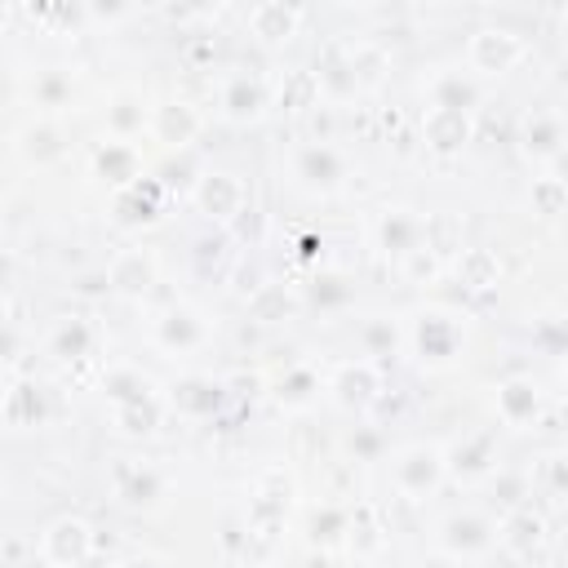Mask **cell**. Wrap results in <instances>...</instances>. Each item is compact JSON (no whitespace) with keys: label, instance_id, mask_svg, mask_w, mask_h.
<instances>
[{"label":"cell","instance_id":"1","mask_svg":"<svg viewBox=\"0 0 568 568\" xmlns=\"http://www.w3.org/2000/svg\"><path fill=\"white\" fill-rule=\"evenodd\" d=\"M524 53H528V44L510 27H479L466 40V67H470V75H506Z\"/></svg>","mask_w":568,"mask_h":568},{"label":"cell","instance_id":"2","mask_svg":"<svg viewBox=\"0 0 568 568\" xmlns=\"http://www.w3.org/2000/svg\"><path fill=\"white\" fill-rule=\"evenodd\" d=\"M444 479H448V475H444V453L430 448V444L404 448V453L395 457V466H390V484H395V493L408 497V501L435 497V488H439Z\"/></svg>","mask_w":568,"mask_h":568},{"label":"cell","instance_id":"3","mask_svg":"<svg viewBox=\"0 0 568 568\" xmlns=\"http://www.w3.org/2000/svg\"><path fill=\"white\" fill-rule=\"evenodd\" d=\"M497 546V524L479 510H457L439 524V550L453 559V564H466V559H479Z\"/></svg>","mask_w":568,"mask_h":568},{"label":"cell","instance_id":"4","mask_svg":"<svg viewBox=\"0 0 568 568\" xmlns=\"http://www.w3.org/2000/svg\"><path fill=\"white\" fill-rule=\"evenodd\" d=\"M293 178L306 186V191H337L346 182V155L333 146V142H302L293 151Z\"/></svg>","mask_w":568,"mask_h":568},{"label":"cell","instance_id":"5","mask_svg":"<svg viewBox=\"0 0 568 568\" xmlns=\"http://www.w3.org/2000/svg\"><path fill=\"white\" fill-rule=\"evenodd\" d=\"M408 342H413V351H417L422 364H448L462 351V324L448 311H422L413 320Z\"/></svg>","mask_w":568,"mask_h":568},{"label":"cell","instance_id":"6","mask_svg":"<svg viewBox=\"0 0 568 568\" xmlns=\"http://www.w3.org/2000/svg\"><path fill=\"white\" fill-rule=\"evenodd\" d=\"M497 470V435L470 430L444 448V475L453 479H488Z\"/></svg>","mask_w":568,"mask_h":568},{"label":"cell","instance_id":"7","mask_svg":"<svg viewBox=\"0 0 568 568\" xmlns=\"http://www.w3.org/2000/svg\"><path fill=\"white\" fill-rule=\"evenodd\" d=\"M93 546H98V541H93V528H89L84 519H75V515H62V519H53V524L40 532V555H44V564H53V568H75Z\"/></svg>","mask_w":568,"mask_h":568},{"label":"cell","instance_id":"8","mask_svg":"<svg viewBox=\"0 0 568 568\" xmlns=\"http://www.w3.org/2000/svg\"><path fill=\"white\" fill-rule=\"evenodd\" d=\"M191 200H195L200 213H209V217H217V222H231V217L244 209V182H240L235 173L209 169V173L195 178Z\"/></svg>","mask_w":568,"mask_h":568},{"label":"cell","instance_id":"9","mask_svg":"<svg viewBox=\"0 0 568 568\" xmlns=\"http://www.w3.org/2000/svg\"><path fill=\"white\" fill-rule=\"evenodd\" d=\"M102 275H106V288H111V293H120V297H142V293L155 284L160 266H155V253H151V248H124V253L111 257V266H106Z\"/></svg>","mask_w":568,"mask_h":568},{"label":"cell","instance_id":"10","mask_svg":"<svg viewBox=\"0 0 568 568\" xmlns=\"http://www.w3.org/2000/svg\"><path fill=\"white\" fill-rule=\"evenodd\" d=\"M204 337H209V324H204V315L191 311V306H169V311L155 320V346L169 351V355H186V351L204 346Z\"/></svg>","mask_w":568,"mask_h":568},{"label":"cell","instance_id":"11","mask_svg":"<svg viewBox=\"0 0 568 568\" xmlns=\"http://www.w3.org/2000/svg\"><path fill=\"white\" fill-rule=\"evenodd\" d=\"M328 390H333V399H337L342 408H351V413H355V408H368V404L377 399V390H382L377 364H373V359H346V364H337Z\"/></svg>","mask_w":568,"mask_h":568},{"label":"cell","instance_id":"12","mask_svg":"<svg viewBox=\"0 0 568 568\" xmlns=\"http://www.w3.org/2000/svg\"><path fill=\"white\" fill-rule=\"evenodd\" d=\"M146 129H151L155 142L182 151V146H191L200 138V111L191 102H160V106H151Z\"/></svg>","mask_w":568,"mask_h":568},{"label":"cell","instance_id":"13","mask_svg":"<svg viewBox=\"0 0 568 568\" xmlns=\"http://www.w3.org/2000/svg\"><path fill=\"white\" fill-rule=\"evenodd\" d=\"M266 106H271V93H266V84L253 71H231L226 75V84H222V111L231 120H257Z\"/></svg>","mask_w":568,"mask_h":568},{"label":"cell","instance_id":"14","mask_svg":"<svg viewBox=\"0 0 568 568\" xmlns=\"http://www.w3.org/2000/svg\"><path fill=\"white\" fill-rule=\"evenodd\" d=\"M422 138L430 151L439 155H453L470 142V115L466 111H444V106H426L422 115Z\"/></svg>","mask_w":568,"mask_h":568},{"label":"cell","instance_id":"15","mask_svg":"<svg viewBox=\"0 0 568 568\" xmlns=\"http://www.w3.org/2000/svg\"><path fill=\"white\" fill-rule=\"evenodd\" d=\"M115 497L124 506H155L164 497V470L151 462H124L115 466Z\"/></svg>","mask_w":568,"mask_h":568},{"label":"cell","instance_id":"16","mask_svg":"<svg viewBox=\"0 0 568 568\" xmlns=\"http://www.w3.org/2000/svg\"><path fill=\"white\" fill-rule=\"evenodd\" d=\"M217 404H222V382L213 377H182L169 390V408L182 417H213Z\"/></svg>","mask_w":568,"mask_h":568},{"label":"cell","instance_id":"17","mask_svg":"<svg viewBox=\"0 0 568 568\" xmlns=\"http://www.w3.org/2000/svg\"><path fill=\"white\" fill-rule=\"evenodd\" d=\"M302 22V9L297 4H280V0H266V4H253L248 9V31L262 40V44H284Z\"/></svg>","mask_w":568,"mask_h":568},{"label":"cell","instance_id":"18","mask_svg":"<svg viewBox=\"0 0 568 568\" xmlns=\"http://www.w3.org/2000/svg\"><path fill=\"white\" fill-rule=\"evenodd\" d=\"M426 93H430V106L466 111V115H470V106L479 102V84H475L470 71H435L430 84H426Z\"/></svg>","mask_w":568,"mask_h":568},{"label":"cell","instance_id":"19","mask_svg":"<svg viewBox=\"0 0 568 568\" xmlns=\"http://www.w3.org/2000/svg\"><path fill=\"white\" fill-rule=\"evenodd\" d=\"M519 138H524V151L532 160H555L564 151V120L555 111H528Z\"/></svg>","mask_w":568,"mask_h":568},{"label":"cell","instance_id":"20","mask_svg":"<svg viewBox=\"0 0 568 568\" xmlns=\"http://www.w3.org/2000/svg\"><path fill=\"white\" fill-rule=\"evenodd\" d=\"M377 244L404 262L408 253L422 248V217L408 213V209H390V213L377 222Z\"/></svg>","mask_w":568,"mask_h":568},{"label":"cell","instance_id":"21","mask_svg":"<svg viewBox=\"0 0 568 568\" xmlns=\"http://www.w3.org/2000/svg\"><path fill=\"white\" fill-rule=\"evenodd\" d=\"M537 408H541V395H537L532 377H510L497 386V417L506 426H528L537 417Z\"/></svg>","mask_w":568,"mask_h":568},{"label":"cell","instance_id":"22","mask_svg":"<svg viewBox=\"0 0 568 568\" xmlns=\"http://www.w3.org/2000/svg\"><path fill=\"white\" fill-rule=\"evenodd\" d=\"M497 541H501L506 550H515V555H532V550L546 541V519H541L537 510H528V506H515V510L501 519Z\"/></svg>","mask_w":568,"mask_h":568},{"label":"cell","instance_id":"23","mask_svg":"<svg viewBox=\"0 0 568 568\" xmlns=\"http://www.w3.org/2000/svg\"><path fill=\"white\" fill-rule=\"evenodd\" d=\"M164 417V399L151 390V395H138V399H124V404H111V422L120 435H151Z\"/></svg>","mask_w":568,"mask_h":568},{"label":"cell","instance_id":"24","mask_svg":"<svg viewBox=\"0 0 568 568\" xmlns=\"http://www.w3.org/2000/svg\"><path fill=\"white\" fill-rule=\"evenodd\" d=\"M342 53H346V67L355 75V89H377L386 80V71H390V53L377 40H355Z\"/></svg>","mask_w":568,"mask_h":568},{"label":"cell","instance_id":"25","mask_svg":"<svg viewBox=\"0 0 568 568\" xmlns=\"http://www.w3.org/2000/svg\"><path fill=\"white\" fill-rule=\"evenodd\" d=\"M0 413H4L9 426H40L44 413H49V404H44V390H40L36 382H13V386L4 390Z\"/></svg>","mask_w":568,"mask_h":568},{"label":"cell","instance_id":"26","mask_svg":"<svg viewBox=\"0 0 568 568\" xmlns=\"http://www.w3.org/2000/svg\"><path fill=\"white\" fill-rule=\"evenodd\" d=\"M160 213V191L151 182H133L124 191H115V222L120 226H142Z\"/></svg>","mask_w":568,"mask_h":568},{"label":"cell","instance_id":"27","mask_svg":"<svg viewBox=\"0 0 568 568\" xmlns=\"http://www.w3.org/2000/svg\"><path fill=\"white\" fill-rule=\"evenodd\" d=\"M93 169H98V178H106V182H115L124 191V186L138 182V151L129 142H106V146H98Z\"/></svg>","mask_w":568,"mask_h":568},{"label":"cell","instance_id":"28","mask_svg":"<svg viewBox=\"0 0 568 568\" xmlns=\"http://www.w3.org/2000/svg\"><path fill=\"white\" fill-rule=\"evenodd\" d=\"M49 351H53L58 359H80V355H89V351H93V328H89V320H80V315L58 320L53 333H49Z\"/></svg>","mask_w":568,"mask_h":568},{"label":"cell","instance_id":"29","mask_svg":"<svg viewBox=\"0 0 568 568\" xmlns=\"http://www.w3.org/2000/svg\"><path fill=\"white\" fill-rule=\"evenodd\" d=\"M346 541H351V550L355 555H373V550H382V519H377V510L373 506H355V510H346Z\"/></svg>","mask_w":568,"mask_h":568},{"label":"cell","instance_id":"30","mask_svg":"<svg viewBox=\"0 0 568 568\" xmlns=\"http://www.w3.org/2000/svg\"><path fill=\"white\" fill-rule=\"evenodd\" d=\"M146 120H151V111H146V102H142L138 93H115V98H111V106H106V124H111L115 142L133 138Z\"/></svg>","mask_w":568,"mask_h":568},{"label":"cell","instance_id":"31","mask_svg":"<svg viewBox=\"0 0 568 568\" xmlns=\"http://www.w3.org/2000/svg\"><path fill=\"white\" fill-rule=\"evenodd\" d=\"M497 275H501V266H497V257L488 248H462L457 253V280L466 288H493Z\"/></svg>","mask_w":568,"mask_h":568},{"label":"cell","instance_id":"32","mask_svg":"<svg viewBox=\"0 0 568 568\" xmlns=\"http://www.w3.org/2000/svg\"><path fill=\"white\" fill-rule=\"evenodd\" d=\"M315 390H320V377H315V368H306V364H293L284 377H280V404H288V408H306L311 399H315Z\"/></svg>","mask_w":568,"mask_h":568},{"label":"cell","instance_id":"33","mask_svg":"<svg viewBox=\"0 0 568 568\" xmlns=\"http://www.w3.org/2000/svg\"><path fill=\"white\" fill-rule=\"evenodd\" d=\"M293 306H297V297H293L284 284H262V288L248 297V311H253V320H262V324L284 320Z\"/></svg>","mask_w":568,"mask_h":568},{"label":"cell","instance_id":"34","mask_svg":"<svg viewBox=\"0 0 568 568\" xmlns=\"http://www.w3.org/2000/svg\"><path fill=\"white\" fill-rule=\"evenodd\" d=\"M311 541L315 546H337V541H346V506H315L311 510Z\"/></svg>","mask_w":568,"mask_h":568},{"label":"cell","instance_id":"35","mask_svg":"<svg viewBox=\"0 0 568 568\" xmlns=\"http://www.w3.org/2000/svg\"><path fill=\"white\" fill-rule=\"evenodd\" d=\"M58 151H62V133H58V124H49V120H40V124H31V129L22 133V155H27L31 164H49Z\"/></svg>","mask_w":568,"mask_h":568},{"label":"cell","instance_id":"36","mask_svg":"<svg viewBox=\"0 0 568 568\" xmlns=\"http://www.w3.org/2000/svg\"><path fill=\"white\" fill-rule=\"evenodd\" d=\"M320 98V84H315V71H288L284 84H280V102L288 111H302V106H315Z\"/></svg>","mask_w":568,"mask_h":568},{"label":"cell","instance_id":"37","mask_svg":"<svg viewBox=\"0 0 568 568\" xmlns=\"http://www.w3.org/2000/svg\"><path fill=\"white\" fill-rule=\"evenodd\" d=\"M106 399L111 404H124V399H138V395H151V382L138 373V368H111L106 382H102Z\"/></svg>","mask_w":568,"mask_h":568},{"label":"cell","instance_id":"38","mask_svg":"<svg viewBox=\"0 0 568 568\" xmlns=\"http://www.w3.org/2000/svg\"><path fill=\"white\" fill-rule=\"evenodd\" d=\"M532 213H541V217L564 213V182L559 178H537L532 182Z\"/></svg>","mask_w":568,"mask_h":568},{"label":"cell","instance_id":"39","mask_svg":"<svg viewBox=\"0 0 568 568\" xmlns=\"http://www.w3.org/2000/svg\"><path fill=\"white\" fill-rule=\"evenodd\" d=\"M67 98H71V75L44 71V75L36 80V102H40V106H62Z\"/></svg>","mask_w":568,"mask_h":568},{"label":"cell","instance_id":"40","mask_svg":"<svg viewBox=\"0 0 568 568\" xmlns=\"http://www.w3.org/2000/svg\"><path fill=\"white\" fill-rule=\"evenodd\" d=\"M395 346H399L395 320H373V324L364 328V351H368V355H390Z\"/></svg>","mask_w":568,"mask_h":568},{"label":"cell","instance_id":"41","mask_svg":"<svg viewBox=\"0 0 568 568\" xmlns=\"http://www.w3.org/2000/svg\"><path fill=\"white\" fill-rule=\"evenodd\" d=\"M382 448H386V439H382L377 426H355V435H351V453H355L359 462H377Z\"/></svg>","mask_w":568,"mask_h":568},{"label":"cell","instance_id":"42","mask_svg":"<svg viewBox=\"0 0 568 568\" xmlns=\"http://www.w3.org/2000/svg\"><path fill=\"white\" fill-rule=\"evenodd\" d=\"M399 266H404V275H408V280H417V284H422V280H435V275L444 271V262H439L435 253H426V248L408 253V257H404Z\"/></svg>","mask_w":568,"mask_h":568},{"label":"cell","instance_id":"43","mask_svg":"<svg viewBox=\"0 0 568 568\" xmlns=\"http://www.w3.org/2000/svg\"><path fill=\"white\" fill-rule=\"evenodd\" d=\"M493 488H501V501L519 506V497H524V475H506V470L497 466V470H493Z\"/></svg>","mask_w":568,"mask_h":568},{"label":"cell","instance_id":"44","mask_svg":"<svg viewBox=\"0 0 568 568\" xmlns=\"http://www.w3.org/2000/svg\"><path fill=\"white\" fill-rule=\"evenodd\" d=\"M75 568H120V564H115V559H111L106 550H98V546H93V550H89V555H84V559H80Z\"/></svg>","mask_w":568,"mask_h":568},{"label":"cell","instance_id":"45","mask_svg":"<svg viewBox=\"0 0 568 568\" xmlns=\"http://www.w3.org/2000/svg\"><path fill=\"white\" fill-rule=\"evenodd\" d=\"M120 568H164V564H160V559H151V555H146V559H133V564H120Z\"/></svg>","mask_w":568,"mask_h":568},{"label":"cell","instance_id":"46","mask_svg":"<svg viewBox=\"0 0 568 568\" xmlns=\"http://www.w3.org/2000/svg\"><path fill=\"white\" fill-rule=\"evenodd\" d=\"M417 568H457V564L444 555V559H426V564H417Z\"/></svg>","mask_w":568,"mask_h":568},{"label":"cell","instance_id":"47","mask_svg":"<svg viewBox=\"0 0 568 568\" xmlns=\"http://www.w3.org/2000/svg\"><path fill=\"white\" fill-rule=\"evenodd\" d=\"M9 351V328H4V315H0V355Z\"/></svg>","mask_w":568,"mask_h":568},{"label":"cell","instance_id":"48","mask_svg":"<svg viewBox=\"0 0 568 568\" xmlns=\"http://www.w3.org/2000/svg\"><path fill=\"white\" fill-rule=\"evenodd\" d=\"M240 568H266V564H240Z\"/></svg>","mask_w":568,"mask_h":568},{"label":"cell","instance_id":"49","mask_svg":"<svg viewBox=\"0 0 568 568\" xmlns=\"http://www.w3.org/2000/svg\"><path fill=\"white\" fill-rule=\"evenodd\" d=\"M315 568H333V564H315Z\"/></svg>","mask_w":568,"mask_h":568}]
</instances>
